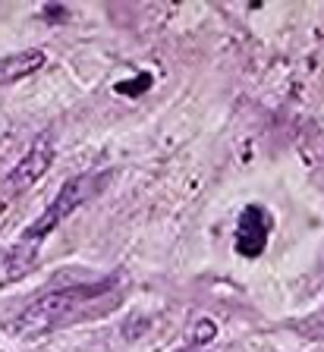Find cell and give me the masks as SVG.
<instances>
[{"label": "cell", "instance_id": "cell-1", "mask_svg": "<svg viewBox=\"0 0 324 352\" xmlns=\"http://www.w3.org/2000/svg\"><path fill=\"white\" fill-rule=\"evenodd\" d=\"M120 286V274L98 280V283H79V286H63V289H51L41 299H35L29 308H23L13 318L10 327L16 333H41V330H57L63 324H76L85 318L98 315V302L111 299V293Z\"/></svg>", "mask_w": 324, "mask_h": 352}, {"label": "cell", "instance_id": "cell-2", "mask_svg": "<svg viewBox=\"0 0 324 352\" xmlns=\"http://www.w3.org/2000/svg\"><path fill=\"white\" fill-rule=\"evenodd\" d=\"M111 170H98V173H79V176H69L67 183L60 186V192L54 195V201L45 208V211L38 214L35 220H32L29 227L23 230V236L19 239L23 242H32V245H41V242L47 239V236L54 233V230L63 223V220L69 217L73 211H79L85 201H91L95 195H101L104 186L111 183Z\"/></svg>", "mask_w": 324, "mask_h": 352}, {"label": "cell", "instance_id": "cell-3", "mask_svg": "<svg viewBox=\"0 0 324 352\" xmlns=\"http://www.w3.org/2000/svg\"><path fill=\"white\" fill-rule=\"evenodd\" d=\"M51 164H54V135L51 132H41L25 148L23 161L7 173V179H3V198H16V195H23V192H29L51 170Z\"/></svg>", "mask_w": 324, "mask_h": 352}, {"label": "cell", "instance_id": "cell-4", "mask_svg": "<svg viewBox=\"0 0 324 352\" xmlns=\"http://www.w3.org/2000/svg\"><path fill=\"white\" fill-rule=\"evenodd\" d=\"M274 233V217L261 205H246L236 220L233 249L239 258H258L268 249V239Z\"/></svg>", "mask_w": 324, "mask_h": 352}, {"label": "cell", "instance_id": "cell-5", "mask_svg": "<svg viewBox=\"0 0 324 352\" xmlns=\"http://www.w3.org/2000/svg\"><path fill=\"white\" fill-rule=\"evenodd\" d=\"M38 249L41 245H32V242H16V245H10V249L0 252V289L10 283H16L19 277H25V274L32 271L38 264Z\"/></svg>", "mask_w": 324, "mask_h": 352}, {"label": "cell", "instance_id": "cell-6", "mask_svg": "<svg viewBox=\"0 0 324 352\" xmlns=\"http://www.w3.org/2000/svg\"><path fill=\"white\" fill-rule=\"evenodd\" d=\"M47 63V54L41 47H32V51H19V54H10V57L0 60V82H19L25 76H35L41 66Z\"/></svg>", "mask_w": 324, "mask_h": 352}, {"label": "cell", "instance_id": "cell-7", "mask_svg": "<svg viewBox=\"0 0 324 352\" xmlns=\"http://www.w3.org/2000/svg\"><path fill=\"white\" fill-rule=\"evenodd\" d=\"M151 73H139L136 76V79H126V82H117V85H114V91H117V95H123V98H139L142 91H148V88H151Z\"/></svg>", "mask_w": 324, "mask_h": 352}]
</instances>
